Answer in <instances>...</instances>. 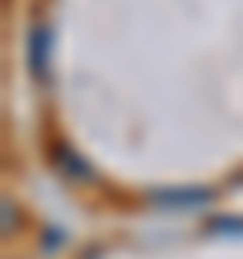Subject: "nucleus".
Listing matches in <instances>:
<instances>
[{
    "mask_svg": "<svg viewBox=\"0 0 243 259\" xmlns=\"http://www.w3.org/2000/svg\"><path fill=\"white\" fill-rule=\"evenodd\" d=\"M49 49H53V32H49L45 24H36V28L28 32V65H32V73H36V77H45Z\"/></svg>",
    "mask_w": 243,
    "mask_h": 259,
    "instance_id": "obj_1",
    "label": "nucleus"
}]
</instances>
